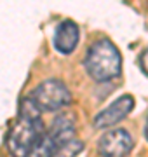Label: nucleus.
I'll use <instances>...</instances> for the list:
<instances>
[{
    "instance_id": "1",
    "label": "nucleus",
    "mask_w": 148,
    "mask_h": 157,
    "mask_svg": "<svg viewBox=\"0 0 148 157\" xmlns=\"http://www.w3.org/2000/svg\"><path fill=\"white\" fill-rule=\"evenodd\" d=\"M84 67L92 80L108 82L117 78L122 72V56L108 39H101L89 47Z\"/></svg>"
},
{
    "instance_id": "2",
    "label": "nucleus",
    "mask_w": 148,
    "mask_h": 157,
    "mask_svg": "<svg viewBox=\"0 0 148 157\" xmlns=\"http://www.w3.org/2000/svg\"><path fill=\"white\" fill-rule=\"evenodd\" d=\"M46 131L40 119H19L9 131L6 147L12 157H26Z\"/></svg>"
},
{
    "instance_id": "3",
    "label": "nucleus",
    "mask_w": 148,
    "mask_h": 157,
    "mask_svg": "<svg viewBox=\"0 0 148 157\" xmlns=\"http://www.w3.org/2000/svg\"><path fill=\"white\" fill-rule=\"evenodd\" d=\"M30 96L35 100L42 112H56L72 103V94L65 82L57 78H47L35 87Z\"/></svg>"
},
{
    "instance_id": "4",
    "label": "nucleus",
    "mask_w": 148,
    "mask_h": 157,
    "mask_svg": "<svg viewBox=\"0 0 148 157\" xmlns=\"http://www.w3.org/2000/svg\"><path fill=\"white\" fill-rule=\"evenodd\" d=\"M134 141L125 129H112L99 138L98 152L101 157H127L131 154Z\"/></svg>"
},
{
    "instance_id": "5",
    "label": "nucleus",
    "mask_w": 148,
    "mask_h": 157,
    "mask_svg": "<svg viewBox=\"0 0 148 157\" xmlns=\"http://www.w3.org/2000/svg\"><path fill=\"white\" fill-rule=\"evenodd\" d=\"M132 108H134V98L129 94L120 96L108 108H105L103 112L98 113L92 121V124H94L96 129H106L110 126H115L117 122H120L122 119H125L131 113Z\"/></svg>"
},
{
    "instance_id": "6",
    "label": "nucleus",
    "mask_w": 148,
    "mask_h": 157,
    "mask_svg": "<svg viewBox=\"0 0 148 157\" xmlns=\"http://www.w3.org/2000/svg\"><path fill=\"white\" fill-rule=\"evenodd\" d=\"M80 39V30L77 26V23L72 19H65L56 26L54 32V47L57 52L61 54H72L79 44Z\"/></svg>"
},
{
    "instance_id": "7",
    "label": "nucleus",
    "mask_w": 148,
    "mask_h": 157,
    "mask_svg": "<svg viewBox=\"0 0 148 157\" xmlns=\"http://www.w3.org/2000/svg\"><path fill=\"white\" fill-rule=\"evenodd\" d=\"M49 135L54 138V141L57 143V147L66 143V141L73 140L75 136V117L73 115H66L61 113L54 119V122L51 124V129L47 131Z\"/></svg>"
},
{
    "instance_id": "8",
    "label": "nucleus",
    "mask_w": 148,
    "mask_h": 157,
    "mask_svg": "<svg viewBox=\"0 0 148 157\" xmlns=\"http://www.w3.org/2000/svg\"><path fill=\"white\" fill-rule=\"evenodd\" d=\"M56 148H57V143L46 131V133L42 135V138L35 143V147L30 150V154L26 157H52L54 152H56Z\"/></svg>"
},
{
    "instance_id": "9",
    "label": "nucleus",
    "mask_w": 148,
    "mask_h": 157,
    "mask_svg": "<svg viewBox=\"0 0 148 157\" xmlns=\"http://www.w3.org/2000/svg\"><path fill=\"white\" fill-rule=\"evenodd\" d=\"M40 112L42 110L30 94L23 98L19 103V119H40Z\"/></svg>"
},
{
    "instance_id": "10",
    "label": "nucleus",
    "mask_w": 148,
    "mask_h": 157,
    "mask_svg": "<svg viewBox=\"0 0 148 157\" xmlns=\"http://www.w3.org/2000/svg\"><path fill=\"white\" fill-rule=\"evenodd\" d=\"M82 148H84V143L73 138V140H70L57 147L52 157H77L82 152Z\"/></svg>"
},
{
    "instance_id": "11",
    "label": "nucleus",
    "mask_w": 148,
    "mask_h": 157,
    "mask_svg": "<svg viewBox=\"0 0 148 157\" xmlns=\"http://www.w3.org/2000/svg\"><path fill=\"white\" fill-rule=\"evenodd\" d=\"M138 65H139V68H141V72L148 77V49H145L141 54H139V58H138Z\"/></svg>"
},
{
    "instance_id": "12",
    "label": "nucleus",
    "mask_w": 148,
    "mask_h": 157,
    "mask_svg": "<svg viewBox=\"0 0 148 157\" xmlns=\"http://www.w3.org/2000/svg\"><path fill=\"white\" fill-rule=\"evenodd\" d=\"M145 135H146V140H148V126H146V129H145Z\"/></svg>"
}]
</instances>
